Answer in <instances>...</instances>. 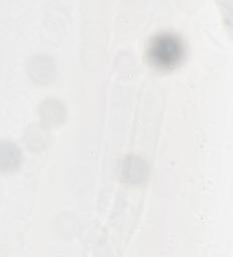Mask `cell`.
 Wrapping results in <instances>:
<instances>
[{"label": "cell", "instance_id": "obj_1", "mask_svg": "<svg viewBox=\"0 0 233 257\" xmlns=\"http://www.w3.org/2000/svg\"><path fill=\"white\" fill-rule=\"evenodd\" d=\"M185 54L182 38L176 33L164 31L154 35L147 48L149 61L156 67L168 69L178 65Z\"/></svg>", "mask_w": 233, "mask_h": 257}]
</instances>
